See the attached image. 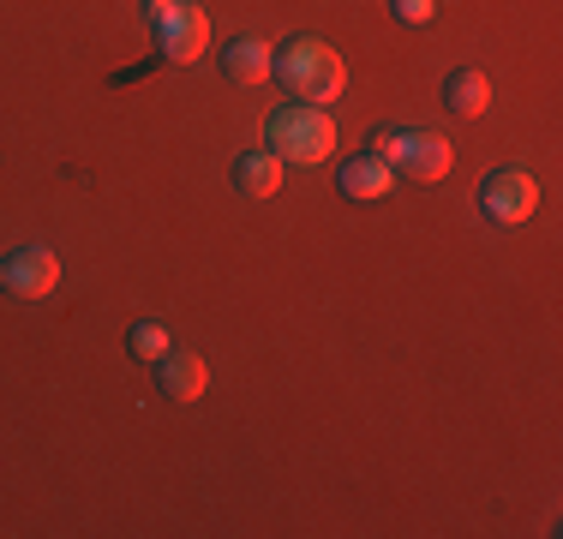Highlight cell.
<instances>
[{"label":"cell","mask_w":563,"mask_h":539,"mask_svg":"<svg viewBox=\"0 0 563 539\" xmlns=\"http://www.w3.org/2000/svg\"><path fill=\"white\" fill-rule=\"evenodd\" d=\"M234 186L246 198H271L276 186H282V156L276 151H246V156H234Z\"/></svg>","instance_id":"8fae6325"},{"label":"cell","mask_w":563,"mask_h":539,"mask_svg":"<svg viewBox=\"0 0 563 539\" xmlns=\"http://www.w3.org/2000/svg\"><path fill=\"white\" fill-rule=\"evenodd\" d=\"M336 186H342L347 198H354V205H372V198H384V193L396 186V168H390V162H384L378 151H360V156L342 162Z\"/></svg>","instance_id":"ba28073f"},{"label":"cell","mask_w":563,"mask_h":539,"mask_svg":"<svg viewBox=\"0 0 563 539\" xmlns=\"http://www.w3.org/2000/svg\"><path fill=\"white\" fill-rule=\"evenodd\" d=\"M156 389H163L168 402H180V408H192V402L210 389L205 360H198V354H180V348H168V354L156 360Z\"/></svg>","instance_id":"52a82bcc"},{"label":"cell","mask_w":563,"mask_h":539,"mask_svg":"<svg viewBox=\"0 0 563 539\" xmlns=\"http://www.w3.org/2000/svg\"><path fill=\"white\" fill-rule=\"evenodd\" d=\"M151 43H156V54H163V61H174V66L198 61V54L210 48V19H205V7H198V0H174V7L151 12Z\"/></svg>","instance_id":"277c9868"},{"label":"cell","mask_w":563,"mask_h":539,"mask_svg":"<svg viewBox=\"0 0 563 539\" xmlns=\"http://www.w3.org/2000/svg\"><path fill=\"white\" fill-rule=\"evenodd\" d=\"M271 73L282 78V90H288V97L318 102V108H330V102L342 97V85H347L342 54L330 48V43H318V36H294V43L271 48Z\"/></svg>","instance_id":"7a4b0ae2"},{"label":"cell","mask_w":563,"mask_h":539,"mask_svg":"<svg viewBox=\"0 0 563 539\" xmlns=\"http://www.w3.org/2000/svg\"><path fill=\"white\" fill-rule=\"evenodd\" d=\"M222 73L234 78V85H264V78H271V43L234 36V43L222 48Z\"/></svg>","instance_id":"30bf717a"},{"label":"cell","mask_w":563,"mask_h":539,"mask_svg":"<svg viewBox=\"0 0 563 539\" xmlns=\"http://www.w3.org/2000/svg\"><path fill=\"white\" fill-rule=\"evenodd\" d=\"M264 151L282 156V168H318V162L336 156V114L318 102H282L264 120Z\"/></svg>","instance_id":"6da1fadb"},{"label":"cell","mask_w":563,"mask_h":539,"mask_svg":"<svg viewBox=\"0 0 563 539\" xmlns=\"http://www.w3.org/2000/svg\"><path fill=\"white\" fill-rule=\"evenodd\" d=\"M0 288L12 300H48L60 288V258L48 246H36V240H24V246H12L0 258Z\"/></svg>","instance_id":"8992f818"},{"label":"cell","mask_w":563,"mask_h":539,"mask_svg":"<svg viewBox=\"0 0 563 539\" xmlns=\"http://www.w3.org/2000/svg\"><path fill=\"white\" fill-rule=\"evenodd\" d=\"M444 102H450V114L479 120L492 108V78L479 73V66H455V73L444 78Z\"/></svg>","instance_id":"9c48e42d"},{"label":"cell","mask_w":563,"mask_h":539,"mask_svg":"<svg viewBox=\"0 0 563 539\" xmlns=\"http://www.w3.org/2000/svg\"><path fill=\"white\" fill-rule=\"evenodd\" d=\"M390 12H396L401 24H426L438 12V0H390Z\"/></svg>","instance_id":"4fadbf2b"},{"label":"cell","mask_w":563,"mask_h":539,"mask_svg":"<svg viewBox=\"0 0 563 539\" xmlns=\"http://www.w3.org/2000/svg\"><path fill=\"white\" fill-rule=\"evenodd\" d=\"M163 7H174V0H144V12H163Z\"/></svg>","instance_id":"5bb4252c"},{"label":"cell","mask_w":563,"mask_h":539,"mask_svg":"<svg viewBox=\"0 0 563 539\" xmlns=\"http://www.w3.org/2000/svg\"><path fill=\"white\" fill-rule=\"evenodd\" d=\"M540 210V186H533L528 168H498L479 180V216L498 228H521L528 216Z\"/></svg>","instance_id":"5b68a950"},{"label":"cell","mask_w":563,"mask_h":539,"mask_svg":"<svg viewBox=\"0 0 563 539\" xmlns=\"http://www.w3.org/2000/svg\"><path fill=\"white\" fill-rule=\"evenodd\" d=\"M378 156L390 162V168L401 174V180H444L450 174V139L432 127H390L378 139Z\"/></svg>","instance_id":"3957f363"},{"label":"cell","mask_w":563,"mask_h":539,"mask_svg":"<svg viewBox=\"0 0 563 539\" xmlns=\"http://www.w3.org/2000/svg\"><path fill=\"white\" fill-rule=\"evenodd\" d=\"M168 348H174V342H168V323H156V318H139V323L126 330V354H132V360H151V366H156Z\"/></svg>","instance_id":"7c38bea8"}]
</instances>
